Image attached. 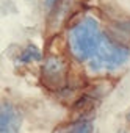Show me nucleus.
<instances>
[{
  "instance_id": "nucleus-1",
  "label": "nucleus",
  "mask_w": 130,
  "mask_h": 133,
  "mask_svg": "<svg viewBox=\"0 0 130 133\" xmlns=\"http://www.w3.org/2000/svg\"><path fill=\"white\" fill-rule=\"evenodd\" d=\"M102 36L103 31L96 17H82L68 31V50L71 56L79 63H86L96 52Z\"/></svg>"
},
{
  "instance_id": "nucleus-2",
  "label": "nucleus",
  "mask_w": 130,
  "mask_h": 133,
  "mask_svg": "<svg viewBox=\"0 0 130 133\" xmlns=\"http://www.w3.org/2000/svg\"><path fill=\"white\" fill-rule=\"evenodd\" d=\"M128 59L130 47L103 33L96 52L86 63L88 69L93 74H111L122 69L128 63Z\"/></svg>"
},
{
  "instance_id": "nucleus-3",
  "label": "nucleus",
  "mask_w": 130,
  "mask_h": 133,
  "mask_svg": "<svg viewBox=\"0 0 130 133\" xmlns=\"http://www.w3.org/2000/svg\"><path fill=\"white\" fill-rule=\"evenodd\" d=\"M22 113L10 100L0 102V133H21Z\"/></svg>"
},
{
  "instance_id": "nucleus-4",
  "label": "nucleus",
  "mask_w": 130,
  "mask_h": 133,
  "mask_svg": "<svg viewBox=\"0 0 130 133\" xmlns=\"http://www.w3.org/2000/svg\"><path fill=\"white\" fill-rule=\"evenodd\" d=\"M64 72H66V63H64L61 58L52 56L46 61L44 64V74L49 80H52L53 83H58L63 80Z\"/></svg>"
},
{
  "instance_id": "nucleus-5",
  "label": "nucleus",
  "mask_w": 130,
  "mask_h": 133,
  "mask_svg": "<svg viewBox=\"0 0 130 133\" xmlns=\"http://www.w3.org/2000/svg\"><path fill=\"white\" fill-rule=\"evenodd\" d=\"M42 58V53H41V50L36 47V45H27L22 52H21V55H19V63L21 64H28V63H36V61H39Z\"/></svg>"
},
{
  "instance_id": "nucleus-6",
  "label": "nucleus",
  "mask_w": 130,
  "mask_h": 133,
  "mask_svg": "<svg viewBox=\"0 0 130 133\" xmlns=\"http://www.w3.org/2000/svg\"><path fill=\"white\" fill-rule=\"evenodd\" d=\"M66 133H94V125L89 119H80L71 124Z\"/></svg>"
},
{
  "instance_id": "nucleus-7",
  "label": "nucleus",
  "mask_w": 130,
  "mask_h": 133,
  "mask_svg": "<svg viewBox=\"0 0 130 133\" xmlns=\"http://www.w3.org/2000/svg\"><path fill=\"white\" fill-rule=\"evenodd\" d=\"M46 2H47V5H53V3L56 2V0H46Z\"/></svg>"
},
{
  "instance_id": "nucleus-8",
  "label": "nucleus",
  "mask_w": 130,
  "mask_h": 133,
  "mask_svg": "<svg viewBox=\"0 0 130 133\" xmlns=\"http://www.w3.org/2000/svg\"><path fill=\"white\" fill-rule=\"evenodd\" d=\"M128 121H130V113H128Z\"/></svg>"
},
{
  "instance_id": "nucleus-9",
  "label": "nucleus",
  "mask_w": 130,
  "mask_h": 133,
  "mask_svg": "<svg viewBox=\"0 0 130 133\" xmlns=\"http://www.w3.org/2000/svg\"><path fill=\"white\" fill-rule=\"evenodd\" d=\"M122 133H124V131H122Z\"/></svg>"
}]
</instances>
